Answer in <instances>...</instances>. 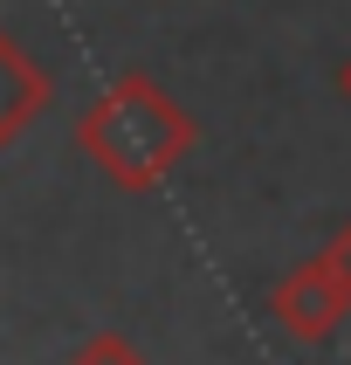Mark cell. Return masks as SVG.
Instances as JSON below:
<instances>
[{"label": "cell", "instance_id": "obj_1", "mask_svg": "<svg viewBox=\"0 0 351 365\" xmlns=\"http://www.w3.org/2000/svg\"><path fill=\"white\" fill-rule=\"evenodd\" d=\"M186 145H193L186 110H172L165 90L152 76H138V69L117 76L103 90V103L76 124V152H90L117 186H152L159 173L179 165Z\"/></svg>", "mask_w": 351, "mask_h": 365}, {"label": "cell", "instance_id": "obj_2", "mask_svg": "<svg viewBox=\"0 0 351 365\" xmlns=\"http://www.w3.org/2000/svg\"><path fill=\"white\" fill-rule=\"evenodd\" d=\"M345 310H351V297H345V283H337V269H330L324 255L303 262V269H289L283 283H276V324H283L289 338H303V345L330 338Z\"/></svg>", "mask_w": 351, "mask_h": 365}, {"label": "cell", "instance_id": "obj_3", "mask_svg": "<svg viewBox=\"0 0 351 365\" xmlns=\"http://www.w3.org/2000/svg\"><path fill=\"white\" fill-rule=\"evenodd\" d=\"M69 365H145V359H138V345H124L117 331H97V338H83V345H76Z\"/></svg>", "mask_w": 351, "mask_h": 365}, {"label": "cell", "instance_id": "obj_4", "mask_svg": "<svg viewBox=\"0 0 351 365\" xmlns=\"http://www.w3.org/2000/svg\"><path fill=\"white\" fill-rule=\"evenodd\" d=\"M324 262L337 269V283H345V297H351V221L330 235V248H324Z\"/></svg>", "mask_w": 351, "mask_h": 365}, {"label": "cell", "instance_id": "obj_5", "mask_svg": "<svg viewBox=\"0 0 351 365\" xmlns=\"http://www.w3.org/2000/svg\"><path fill=\"white\" fill-rule=\"evenodd\" d=\"M345 97H351V62H345Z\"/></svg>", "mask_w": 351, "mask_h": 365}]
</instances>
